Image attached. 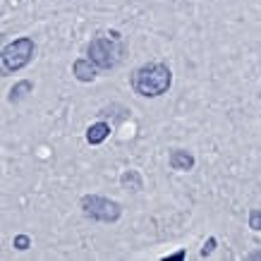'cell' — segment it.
<instances>
[{
	"label": "cell",
	"mask_w": 261,
	"mask_h": 261,
	"mask_svg": "<svg viewBox=\"0 0 261 261\" xmlns=\"http://www.w3.org/2000/svg\"><path fill=\"white\" fill-rule=\"evenodd\" d=\"M82 211L94 218V221H101V223H115L122 214L118 201H111L106 197H98V194H89V197L82 199Z\"/></svg>",
	"instance_id": "7a4b0ae2"
},
{
	"label": "cell",
	"mask_w": 261,
	"mask_h": 261,
	"mask_svg": "<svg viewBox=\"0 0 261 261\" xmlns=\"http://www.w3.org/2000/svg\"><path fill=\"white\" fill-rule=\"evenodd\" d=\"M170 168H173V170H192V168H194V156L187 153V151L175 149L173 153H170Z\"/></svg>",
	"instance_id": "8992f818"
},
{
	"label": "cell",
	"mask_w": 261,
	"mask_h": 261,
	"mask_svg": "<svg viewBox=\"0 0 261 261\" xmlns=\"http://www.w3.org/2000/svg\"><path fill=\"white\" fill-rule=\"evenodd\" d=\"M89 60H94L96 67L108 70V67H113L118 63V48H115V43L111 39L98 36V39H94L89 43Z\"/></svg>",
	"instance_id": "277c9868"
},
{
	"label": "cell",
	"mask_w": 261,
	"mask_h": 261,
	"mask_svg": "<svg viewBox=\"0 0 261 261\" xmlns=\"http://www.w3.org/2000/svg\"><path fill=\"white\" fill-rule=\"evenodd\" d=\"M108 135H111V127L106 125V122H96V125L89 127L87 139H89V144H101L108 139Z\"/></svg>",
	"instance_id": "52a82bcc"
},
{
	"label": "cell",
	"mask_w": 261,
	"mask_h": 261,
	"mask_svg": "<svg viewBox=\"0 0 261 261\" xmlns=\"http://www.w3.org/2000/svg\"><path fill=\"white\" fill-rule=\"evenodd\" d=\"M214 247H216V238H211V240H208V242L204 245V249H201V256L211 254V252H214Z\"/></svg>",
	"instance_id": "8fae6325"
},
{
	"label": "cell",
	"mask_w": 261,
	"mask_h": 261,
	"mask_svg": "<svg viewBox=\"0 0 261 261\" xmlns=\"http://www.w3.org/2000/svg\"><path fill=\"white\" fill-rule=\"evenodd\" d=\"M252 259H261V252H256V254H252Z\"/></svg>",
	"instance_id": "7c38bea8"
},
{
	"label": "cell",
	"mask_w": 261,
	"mask_h": 261,
	"mask_svg": "<svg viewBox=\"0 0 261 261\" xmlns=\"http://www.w3.org/2000/svg\"><path fill=\"white\" fill-rule=\"evenodd\" d=\"M29 89H32V84H29V82H22V84H17V87L12 89V101H15V98H19V96H22L24 91H29Z\"/></svg>",
	"instance_id": "9c48e42d"
},
{
	"label": "cell",
	"mask_w": 261,
	"mask_h": 261,
	"mask_svg": "<svg viewBox=\"0 0 261 261\" xmlns=\"http://www.w3.org/2000/svg\"><path fill=\"white\" fill-rule=\"evenodd\" d=\"M34 41L32 39H17L12 41L10 46H5V50H3V63H5V70L10 72H17L22 70L24 65L32 63L34 58Z\"/></svg>",
	"instance_id": "3957f363"
},
{
	"label": "cell",
	"mask_w": 261,
	"mask_h": 261,
	"mask_svg": "<svg viewBox=\"0 0 261 261\" xmlns=\"http://www.w3.org/2000/svg\"><path fill=\"white\" fill-rule=\"evenodd\" d=\"M170 82H173V72L168 70V65L163 63H149L139 67L132 77V87L139 96H146V98H153V96L166 94L170 89Z\"/></svg>",
	"instance_id": "6da1fadb"
},
{
	"label": "cell",
	"mask_w": 261,
	"mask_h": 261,
	"mask_svg": "<svg viewBox=\"0 0 261 261\" xmlns=\"http://www.w3.org/2000/svg\"><path fill=\"white\" fill-rule=\"evenodd\" d=\"M94 60H77V63L72 65V72H74V77L80 82H94L96 80V67H94Z\"/></svg>",
	"instance_id": "5b68a950"
},
{
	"label": "cell",
	"mask_w": 261,
	"mask_h": 261,
	"mask_svg": "<svg viewBox=\"0 0 261 261\" xmlns=\"http://www.w3.org/2000/svg\"><path fill=\"white\" fill-rule=\"evenodd\" d=\"M249 228H252V230H261V211H256V208L249 214Z\"/></svg>",
	"instance_id": "ba28073f"
},
{
	"label": "cell",
	"mask_w": 261,
	"mask_h": 261,
	"mask_svg": "<svg viewBox=\"0 0 261 261\" xmlns=\"http://www.w3.org/2000/svg\"><path fill=\"white\" fill-rule=\"evenodd\" d=\"M15 247H17V249H27V247H29V238H27V235H17V238H15Z\"/></svg>",
	"instance_id": "30bf717a"
}]
</instances>
